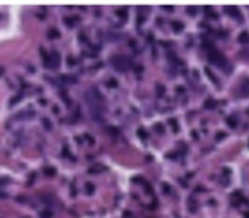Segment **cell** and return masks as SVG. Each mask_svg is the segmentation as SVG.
<instances>
[{
    "label": "cell",
    "instance_id": "1",
    "mask_svg": "<svg viewBox=\"0 0 249 218\" xmlns=\"http://www.w3.org/2000/svg\"><path fill=\"white\" fill-rule=\"evenodd\" d=\"M51 58H53V66L51 68L53 69H58V68H59V59H61V58H59V52L51 51Z\"/></svg>",
    "mask_w": 249,
    "mask_h": 218
},
{
    "label": "cell",
    "instance_id": "2",
    "mask_svg": "<svg viewBox=\"0 0 249 218\" xmlns=\"http://www.w3.org/2000/svg\"><path fill=\"white\" fill-rule=\"evenodd\" d=\"M48 37L49 39H58L59 37V32H58L56 29H49V31H48Z\"/></svg>",
    "mask_w": 249,
    "mask_h": 218
},
{
    "label": "cell",
    "instance_id": "3",
    "mask_svg": "<svg viewBox=\"0 0 249 218\" xmlns=\"http://www.w3.org/2000/svg\"><path fill=\"white\" fill-rule=\"evenodd\" d=\"M42 125L46 127V130H51V128H53V124L48 120V118H42Z\"/></svg>",
    "mask_w": 249,
    "mask_h": 218
},
{
    "label": "cell",
    "instance_id": "4",
    "mask_svg": "<svg viewBox=\"0 0 249 218\" xmlns=\"http://www.w3.org/2000/svg\"><path fill=\"white\" fill-rule=\"evenodd\" d=\"M44 172H46V174H51V176H53L56 171H54V167H46V171H44Z\"/></svg>",
    "mask_w": 249,
    "mask_h": 218
},
{
    "label": "cell",
    "instance_id": "5",
    "mask_svg": "<svg viewBox=\"0 0 249 218\" xmlns=\"http://www.w3.org/2000/svg\"><path fill=\"white\" fill-rule=\"evenodd\" d=\"M87 193H88V194L93 193V186H92V184H87Z\"/></svg>",
    "mask_w": 249,
    "mask_h": 218
},
{
    "label": "cell",
    "instance_id": "6",
    "mask_svg": "<svg viewBox=\"0 0 249 218\" xmlns=\"http://www.w3.org/2000/svg\"><path fill=\"white\" fill-rule=\"evenodd\" d=\"M68 64H70V66H73V64H75V59H73V58H71V56H70V58H68Z\"/></svg>",
    "mask_w": 249,
    "mask_h": 218
}]
</instances>
